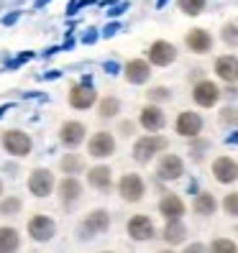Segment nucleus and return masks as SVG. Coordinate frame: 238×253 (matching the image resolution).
<instances>
[{
  "label": "nucleus",
  "mask_w": 238,
  "mask_h": 253,
  "mask_svg": "<svg viewBox=\"0 0 238 253\" xmlns=\"http://www.w3.org/2000/svg\"><path fill=\"white\" fill-rule=\"evenodd\" d=\"M169 148V138L161 136V133H146V136L136 138L133 143V161L136 164H151L159 154H164Z\"/></svg>",
  "instance_id": "obj_1"
},
{
  "label": "nucleus",
  "mask_w": 238,
  "mask_h": 253,
  "mask_svg": "<svg viewBox=\"0 0 238 253\" xmlns=\"http://www.w3.org/2000/svg\"><path fill=\"white\" fill-rule=\"evenodd\" d=\"M108 230H110V212L102 210V207L100 210H90L77 225V235L82 241H90L95 235H105Z\"/></svg>",
  "instance_id": "obj_2"
},
{
  "label": "nucleus",
  "mask_w": 238,
  "mask_h": 253,
  "mask_svg": "<svg viewBox=\"0 0 238 253\" xmlns=\"http://www.w3.org/2000/svg\"><path fill=\"white\" fill-rule=\"evenodd\" d=\"M67 102H69L72 110H93L95 102H97V90L93 87L90 80L74 82L67 92Z\"/></svg>",
  "instance_id": "obj_3"
},
{
  "label": "nucleus",
  "mask_w": 238,
  "mask_h": 253,
  "mask_svg": "<svg viewBox=\"0 0 238 253\" xmlns=\"http://www.w3.org/2000/svg\"><path fill=\"white\" fill-rule=\"evenodd\" d=\"M115 192L121 195L123 202L136 205V202H141L143 195H146V182H143L141 174L128 171V174H121V179L115 182Z\"/></svg>",
  "instance_id": "obj_4"
},
{
  "label": "nucleus",
  "mask_w": 238,
  "mask_h": 253,
  "mask_svg": "<svg viewBox=\"0 0 238 253\" xmlns=\"http://www.w3.org/2000/svg\"><path fill=\"white\" fill-rule=\"evenodd\" d=\"M0 143H3L5 154H10L13 159H26L28 154L34 151L31 136H28L26 130H18V128H8L3 133V138H0Z\"/></svg>",
  "instance_id": "obj_5"
},
{
  "label": "nucleus",
  "mask_w": 238,
  "mask_h": 253,
  "mask_svg": "<svg viewBox=\"0 0 238 253\" xmlns=\"http://www.w3.org/2000/svg\"><path fill=\"white\" fill-rule=\"evenodd\" d=\"M26 235L31 238L34 243H49L51 238L56 235V220L49 217V215H44V212H36L26 222Z\"/></svg>",
  "instance_id": "obj_6"
},
{
  "label": "nucleus",
  "mask_w": 238,
  "mask_h": 253,
  "mask_svg": "<svg viewBox=\"0 0 238 253\" xmlns=\"http://www.w3.org/2000/svg\"><path fill=\"white\" fill-rule=\"evenodd\" d=\"M26 187L34 197L44 200V197H51L54 195V187H56V179H54V171L47 169V167H36L26 179Z\"/></svg>",
  "instance_id": "obj_7"
},
{
  "label": "nucleus",
  "mask_w": 238,
  "mask_h": 253,
  "mask_svg": "<svg viewBox=\"0 0 238 253\" xmlns=\"http://www.w3.org/2000/svg\"><path fill=\"white\" fill-rule=\"evenodd\" d=\"M85 143H87V156L95 159V161L110 159V156L115 154V148H118L115 136H113L110 130H97V133H93V136L87 138Z\"/></svg>",
  "instance_id": "obj_8"
},
{
  "label": "nucleus",
  "mask_w": 238,
  "mask_h": 253,
  "mask_svg": "<svg viewBox=\"0 0 238 253\" xmlns=\"http://www.w3.org/2000/svg\"><path fill=\"white\" fill-rule=\"evenodd\" d=\"M220 97H223V90L218 87V82H213V80L200 77L195 84H192V100H195L197 108H205V110L215 108L220 102Z\"/></svg>",
  "instance_id": "obj_9"
},
{
  "label": "nucleus",
  "mask_w": 238,
  "mask_h": 253,
  "mask_svg": "<svg viewBox=\"0 0 238 253\" xmlns=\"http://www.w3.org/2000/svg\"><path fill=\"white\" fill-rule=\"evenodd\" d=\"M54 192H56L59 202H62L64 207H74V205H77V202L82 200V195H85V187H82V182H80L74 174H64L62 179L56 182Z\"/></svg>",
  "instance_id": "obj_10"
},
{
  "label": "nucleus",
  "mask_w": 238,
  "mask_h": 253,
  "mask_svg": "<svg viewBox=\"0 0 238 253\" xmlns=\"http://www.w3.org/2000/svg\"><path fill=\"white\" fill-rule=\"evenodd\" d=\"M126 233L131 241L136 243H146V241H154L156 238V225L148 215H131L126 222Z\"/></svg>",
  "instance_id": "obj_11"
},
{
  "label": "nucleus",
  "mask_w": 238,
  "mask_h": 253,
  "mask_svg": "<svg viewBox=\"0 0 238 253\" xmlns=\"http://www.w3.org/2000/svg\"><path fill=\"white\" fill-rule=\"evenodd\" d=\"M139 126H141L146 133L164 130V126H167V113H164V108L156 105V102H146V105L141 108V113H139Z\"/></svg>",
  "instance_id": "obj_12"
},
{
  "label": "nucleus",
  "mask_w": 238,
  "mask_h": 253,
  "mask_svg": "<svg viewBox=\"0 0 238 253\" xmlns=\"http://www.w3.org/2000/svg\"><path fill=\"white\" fill-rule=\"evenodd\" d=\"M156 176L161 182H177L185 176V161L177 154H161L156 161Z\"/></svg>",
  "instance_id": "obj_13"
},
{
  "label": "nucleus",
  "mask_w": 238,
  "mask_h": 253,
  "mask_svg": "<svg viewBox=\"0 0 238 253\" xmlns=\"http://www.w3.org/2000/svg\"><path fill=\"white\" fill-rule=\"evenodd\" d=\"M146 59H148L151 67H169V64L177 62V46L172 41H167V39H159V41H154L151 46H148Z\"/></svg>",
  "instance_id": "obj_14"
},
{
  "label": "nucleus",
  "mask_w": 238,
  "mask_h": 253,
  "mask_svg": "<svg viewBox=\"0 0 238 253\" xmlns=\"http://www.w3.org/2000/svg\"><path fill=\"white\" fill-rule=\"evenodd\" d=\"M202 128H205V121H202L200 113H195V110H182V113H177L174 130L180 133L182 138H195V136H200Z\"/></svg>",
  "instance_id": "obj_15"
},
{
  "label": "nucleus",
  "mask_w": 238,
  "mask_h": 253,
  "mask_svg": "<svg viewBox=\"0 0 238 253\" xmlns=\"http://www.w3.org/2000/svg\"><path fill=\"white\" fill-rule=\"evenodd\" d=\"M87 141V126L80 121H64L59 126V143L64 148H80Z\"/></svg>",
  "instance_id": "obj_16"
},
{
  "label": "nucleus",
  "mask_w": 238,
  "mask_h": 253,
  "mask_svg": "<svg viewBox=\"0 0 238 253\" xmlns=\"http://www.w3.org/2000/svg\"><path fill=\"white\" fill-rule=\"evenodd\" d=\"M210 171H213V179L218 184H233V182H238V161L233 156H218L213 161Z\"/></svg>",
  "instance_id": "obj_17"
},
{
  "label": "nucleus",
  "mask_w": 238,
  "mask_h": 253,
  "mask_svg": "<svg viewBox=\"0 0 238 253\" xmlns=\"http://www.w3.org/2000/svg\"><path fill=\"white\" fill-rule=\"evenodd\" d=\"M121 72L128 84H146L151 80V64H148V59H128Z\"/></svg>",
  "instance_id": "obj_18"
},
{
  "label": "nucleus",
  "mask_w": 238,
  "mask_h": 253,
  "mask_svg": "<svg viewBox=\"0 0 238 253\" xmlns=\"http://www.w3.org/2000/svg\"><path fill=\"white\" fill-rule=\"evenodd\" d=\"M87 176V184L97 192H110L113 189V169L108 164H95V167H87L85 169Z\"/></svg>",
  "instance_id": "obj_19"
},
{
  "label": "nucleus",
  "mask_w": 238,
  "mask_h": 253,
  "mask_svg": "<svg viewBox=\"0 0 238 253\" xmlns=\"http://www.w3.org/2000/svg\"><path fill=\"white\" fill-rule=\"evenodd\" d=\"M185 46L192 54H207V51H213V36L207 28H190L185 36Z\"/></svg>",
  "instance_id": "obj_20"
},
{
  "label": "nucleus",
  "mask_w": 238,
  "mask_h": 253,
  "mask_svg": "<svg viewBox=\"0 0 238 253\" xmlns=\"http://www.w3.org/2000/svg\"><path fill=\"white\" fill-rule=\"evenodd\" d=\"M213 72H215V77H218L223 84L238 82V56H233V54L218 56L215 64H213Z\"/></svg>",
  "instance_id": "obj_21"
},
{
  "label": "nucleus",
  "mask_w": 238,
  "mask_h": 253,
  "mask_svg": "<svg viewBox=\"0 0 238 253\" xmlns=\"http://www.w3.org/2000/svg\"><path fill=\"white\" fill-rule=\"evenodd\" d=\"M187 212V205L180 195H174V192H169V195H164L159 200V215L164 220H177V217H185Z\"/></svg>",
  "instance_id": "obj_22"
},
{
  "label": "nucleus",
  "mask_w": 238,
  "mask_h": 253,
  "mask_svg": "<svg viewBox=\"0 0 238 253\" xmlns=\"http://www.w3.org/2000/svg\"><path fill=\"white\" fill-rule=\"evenodd\" d=\"M161 241H164L167 246H182L187 241V225H185V220L182 217H177V220H167V225L164 230H161Z\"/></svg>",
  "instance_id": "obj_23"
},
{
  "label": "nucleus",
  "mask_w": 238,
  "mask_h": 253,
  "mask_svg": "<svg viewBox=\"0 0 238 253\" xmlns=\"http://www.w3.org/2000/svg\"><path fill=\"white\" fill-rule=\"evenodd\" d=\"M218 207H220V202L215 200L213 192H197L195 200H192V212L200 215V217H210V215H215V212H218Z\"/></svg>",
  "instance_id": "obj_24"
},
{
  "label": "nucleus",
  "mask_w": 238,
  "mask_h": 253,
  "mask_svg": "<svg viewBox=\"0 0 238 253\" xmlns=\"http://www.w3.org/2000/svg\"><path fill=\"white\" fill-rule=\"evenodd\" d=\"M87 169V161L82 154H74V148H67V154H62V159H59V171L62 174H82Z\"/></svg>",
  "instance_id": "obj_25"
},
{
  "label": "nucleus",
  "mask_w": 238,
  "mask_h": 253,
  "mask_svg": "<svg viewBox=\"0 0 238 253\" xmlns=\"http://www.w3.org/2000/svg\"><path fill=\"white\" fill-rule=\"evenodd\" d=\"M95 110H97V118H102V121H113V118H115L118 113H121V100H118L115 95L97 97Z\"/></svg>",
  "instance_id": "obj_26"
},
{
  "label": "nucleus",
  "mask_w": 238,
  "mask_h": 253,
  "mask_svg": "<svg viewBox=\"0 0 238 253\" xmlns=\"http://www.w3.org/2000/svg\"><path fill=\"white\" fill-rule=\"evenodd\" d=\"M187 141H190V146H187V154H190V159L195 161V164L205 161V156L210 154V148H213V143L207 141V138H202V136H195V138H187Z\"/></svg>",
  "instance_id": "obj_27"
},
{
  "label": "nucleus",
  "mask_w": 238,
  "mask_h": 253,
  "mask_svg": "<svg viewBox=\"0 0 238 253\" xmlns=\"http://www.w3.org/2000/svg\"><path fill=\"white\" fill-rule=\"evenodd\" d=\"M21 248V233L10 225H0V251L10 253Z\"/></svg>",
  "instance_id": "obj_28"
},
{
  "label": "nucleus",
  "mask_w": 238,
  "mask_h": 253,
  "mask_svg": "<svg viewBox=\"0 0 238 253\" xmlns=\"http://www.w3.org/2000/svg\"><path fill=\"white\" fill-rule=\"evenodd\" d=\"M21 207H23L21 197H13V195L0 197V215H3V217H13V215H18V212H21Z\"/></svg>",
  "instance_id": "obj_29"
},
{
  "label": "nucleus",
  "mask_w": 238,
  "mask_h": 253,
  "mask_svg": "<svg viewBox=\"0 0 238 253\" xmlns=\"http://www.w3.org/2000/svg\"><path fill=\"white\" fill-rule=\"evenodd\" d=\"M146 100H148V102H156V105H164V102H169V100H172V90H169V87H164V84L148 87Z\"/></svg>",
  "instance_id": "obj_30"
},
{
  "label": "nucleus",
  "mask_w": 238,
  "mask_h": 253,
  "mask_svg": "<svg viewBox=\"0 0 238 253\" xmlns=\"http://www.w3.org/2000/svg\"><path fill=\"white\" fill-rule=\"evenodd\" d=\"M177 5H180L185 16H200L207 8V0H177Z\"/></svg>",
  "instance_id": "obj_31"
},
{
  "label": "nucleus",
  "mask_w": 238,
  "mask_h": 253,
  "mask_svg": "<svg viewBox=\"0 0 238 253\" xmlns=\"http://www.w3.org/2000/svg\"><path fill=\"white\" fill-rule=\"evenodd\" d=\"M207 251H213V253H236L238 243L231 241V238H213L210 246H207Z\"/></svg>",
  "instance_id": "obj_32"
},
{
  "label": "nucleus",
  "mask_w": 238,
  "mask_h": 253,
  "mask_svg": "<svg viewBox=\"0 0 238 253\" xmlns=\"http://www.w3.org/2000/svg\"><path fill=\"white\" fill-rule=\"evenodd\" d=\"M218 123L220 126H238V108L233 105V102H231V105H223L220 108V113H218Z\"/></svg>",
  "instance_id": "obj_33"
},
{
  "label": "nucleus",
  "mask_w": 238,
  "mask_h": 253,
  "mask_svg": "<svg viewBox=\"0 0 238 253\" xmlns=\"http://www.w3.org/2000/svg\"><path fill=\"white\" fill-rule=\"evenodd\" d=\"M220 39L226 46H238V23H223Z\"/></svg>",
  "instance_id": "obj_34"
},
{
  "label": "nucleus",
  "mask_w": 238,
  "mask_h": 253,
  "mask_svg": "<svg viewBox=\"0 0 238 253\" xmlns=\"http://www.w3.org/2000/svg\"><path fill=\"white\" fill-rule=\"evenodd\" d=\"M220 207H223V212H226V215H231V217H238V192H231V195H226V197H223Z\"/></svg>",
  "instance_id": "obj_35"
},
{
  "label": "nucleus",
  "mask_w": 238,
  "mask_h": 253,
  "mask_svg": "<svg viewBox=\"0 0 238 253\" xmlns=\"http://www.w3.org/2000/svg\"><path fill=\"white\" fill-rule=\"evenodd\" d=\"M31 59H34V51H23V54H18L16 59H10V62H8V69H16V67L26 64V62H31Z\"/></svg>",
  "instance_id": "obj_36"
},
{
  "label": "nucleus",
  "mask_w": 238,
  "mask_h": 253,
  "mask_svg": "<svg viewBox=\"0 0 238 253\" xmlns=\"http://www.w3.org/2000/svg\"><path fill=\"white\" fill-rule=\"evenodd\" d=\"M118 31H121V23H118V21H110V23L100 31V36H102V39H113Z\"/></svg>",
  "instance_id": "obj_37"
},
{
  "label": "nucleus",
  "mask_w": 238,
  "mask_h": 253,
  "mask_svg": "<svg viewBox=\"0 0 238 253\" xmlns=\"http://www.w3.org/2000/svg\"><path fill=\"white\" fill-rule=\"evenodd\" d=\"M133 130H136V123H131V121H123L121 126H118V133H121V136H133Z\"/></svg>",
  "instance_id": "obj_38"
},
{
  "label": "nucleus",
  "mask_w": 238,
  "mask_h": 253,
  "mask_svg": "<svg viewBox=\"0 0 238 253\" xmlns=\"http://www.w3.org/2000/svg\"><path fill=\"white\" fill-rule=\"evenodd\" d=\"M223 95H226L228 100H238V82H228L226 90H223Z\"/></svg>",
  "instance_id": "obj_39"
},
{
  "label": "nucleus",
  "mask_w": 238,
  "mask_h": 253,
  "mask_svg": "<svg viewBox=\"0 0 238 253\" xmlns=\"http://www.w3.org/2000/svg\"><path fill=\"white\" fill-rule=\"evenodd\" d=\"M97 39H100L97 28H87V34H82V43H95Z\"/></svg>",
  "instance_id": "obj_40"
},
{
  "label": "nucleus",
  "mask_w": 238,
  "mask_h": 253,
  "mask_svg": "<svg viewBox=\"0 0 238 253\" xmlns=\"http://www.w3.org/2000/svg\"><path fill=\"white\" fill-rule=\"evenodd\" d=\"M121 69L123 67L118 64V62H113V59H110V62H102V72H105V74H118Z\"/></svg>",
  "instance_id": "obj_41"
},
{
  "label": "nucleus",
  "mask_w": 238,
  "mask_h": 253,
  "mask_svg": "<svg viewBox=\"0 0 238 253\" xmlns=\"http://www.w3.org/2000/svg\"><path fill=\"white\" fill-rule=\"evenodd\" d=\"M126 8H128V3H118V5H113V8L108 10V16H110V18H118Z\"/></svg>",
  "instance_id": "obj_42"
},
{
  "label": "nucleus",
  "mask_w": 238,
  "mask_h": 253,
  "mask_svg": "<svg viewBox=\"0 0 238 253\" xmlns=\"http://www.w3.org/2000/svg\"><path fill=\"white\" fill-rule=\"evenodd\" d=\"M18 18H21V13H18V10H13V13H8V16L3 18V23H5V26H10V23H16Z\"/></svg>",
  "instance_id": "obj_43"
},
{
  "label": "nucleus",
  "mask_w": 238,
  "mask_h": 253,
  "mask_svg": "<svg viewBox=\"0 0 238 253\" xmlns=\"http://www.w3.org/2000/svg\"><path fill=\"white\" fill-rule=\"evenodd\" d=\"M187 251H207V246H205V243H190Z\"/></svg>",
  "instance_id": "obj_44"
},
{
  "label": "nucleus",
  "mask_w": 238,
  "mask_h": 253,
  "mask_svg": "<svg viewBox=\"0 0 238 253\" xmlns=\"http://www.w3.org/2000/svg\"><path fill=\"white\" fill-rule=\"evenodd\" d=\"M54 77H62V72H56V69H51V72L47 74V80H54Z\"/></svg>",
  "instance_id": "obj_45"
},
{
  "label": "nucleus",
  "mask_w": 238,
  "mask_h": 253,
  "mask_svg": "<svg viewBox=\"0 0 238 253\" xmlns=\"http://www.w3.org/2000/svg\"><path fill=\"white\" fill-rule=\"evenodd\" d=\"M51 0H36V8H44V5H49Z\"/></svg>",
  "instance_id": "obj_46"
},
{
  "label": "nucleus",
  "mask_w": 238,
  "mask_h": 253,
  "mask_svg": "<svg viewBox=\"0 0 238 253\" xmlns=\"http://www.w3.org/2000/svg\"><path fill=\"white\" fill-rule=\"evenodd\" d=\"M228 143H238V133H233V136H228Z\"/></svg>",
  "instance_id": "obj_47"
},
{
  "label": "nucleus",
  "mask_w": 238,
  "mask_h": 253,
  "mask_svg": "<svg viewBox=\"0 0 238 253\" xmlns=\"http://www.w3.org/2000/svg\"><path fill=\"white\" fill-rule=\"evenodd\" d=\"M156 5L161 8V5H167V0H156Z\"/></svg>",
  "instance_id": "obj_48"
},
{
  "label": "nucleus",
  "mask_w": 238,
  "mask_h": 253,
  "mask_svg": "<svg viewBox=\"0 0 238 253\" xmlns=\"http://www.w3.org/2000/svg\"><path fill=\"white\" fill-rule=\"evenodd\" d=\"M3 189H5V187H3V179H0V197H3Z\"/></svg>",
  "instance_id": "obj_49"
}]
</instances>
